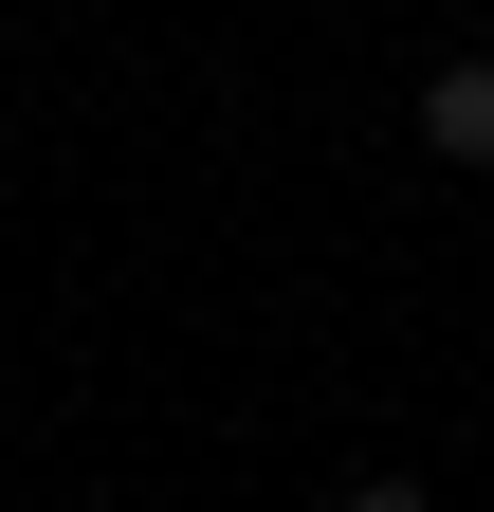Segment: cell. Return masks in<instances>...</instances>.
<instances>
[{
    "instance_id": "cell-1",
    "label": "cell",
    "mask_w": 494,
    "mask_h": 512,
    "mask_svg": "<svg viewBox=\"0 0 494 512\" xmlns=\"http://www.w3.org/2000/svg\"><path fill=\"white\" fill-rule=\"evenodd\" d=\"M421 147H440L458 183L494 165V55H440V74H421Z\"/></svg>"
}]
</instances>
